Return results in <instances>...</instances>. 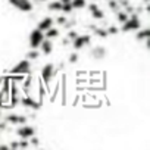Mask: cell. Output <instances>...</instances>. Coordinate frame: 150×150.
<instances>
[{
  "label": "cell",
  "mask_w": 150,
  "mask_h": 150,
  "mask_svg": "<svg viewBox=\"0 0 150 150\" xmlns=\"http://www.w3.org/2000/svg\"><path fill=\"white\" fill-rule=\"evenodd\" d=\"M38 2H47V0H38Z\"/></svg>",
  "instance_id": "8d00e7d4"
},
{
  "label": "cell",
  "mask_w": 150,
  "mask_h": 150,
  "mask_svg": "<svg viewBox=\"0 0 150 150\" xmlns=\"http://www.w3.org/2000/svg\"><path fill=\"white\" fill-rule=\"evenodd\" d=\"M60 2H62V3H69L71 0H60Z\"/></svg>",
  "instance_id": "e575fe53"
},
{
  "label": "cell",
  "mask_w": 150,
  "mask_h": 150,
  "mask_svg": "<svg viewBox=\"0 0 150 150\" xmlns=\"http://www.w3.org/2000/svg\"><path fill=\"white\" fill-rule=\"evenodd\" d=\"M140 28H141V21H140L138 15L137 13H131L128 16V19L122 24V28L121 30L124 33H129V31H137Z\"/></svg>",
  "instance_id": "6da1fadb"
},
{
  "label": "cell",
  "mask_w": 150,
  "mask_h": 150,
  "mask_svg": "<svg viewBox=\"0 0 150 150\" xmlns=\"http://www.w3.org/2000/svg\"><path fill=\"white\" fill-rule=\"evenodd\" d=\"M53 22H54V19H53L52 16H44V18L40 19V22L37 24V28L44 33L46 30H49L50 27H53Z\"/></svg>",
  "instance_id": "8fae6325"
},
{
  "label": "cell",
  "mask_w": 150,
  "mask_h": 150,
  "mask_svg": "<svg viewBox=\"0 0 150 150\" xmlns=\"http://www.w3.org/2000/svg\"><path fill=\"white\" fill-rule=\"evenodd\" d=\"M146 38H150V30L149 28H140V30H137V34H135V40L137 41H143V40H146Z\"/></svg>",
  "instance_id": "5bb4252c"
},
{
  "label": "cell",
  "mask_w": 150,
  "mask_h": 150,
  "mask_svg": "<svg viewBox=\"0 0 150 150\" xmlns=\"http://www.w3.org/2000/svg\"><path fill=\"white\" fill-rule=\"evenodd\" d=\"M106 31H108V34H109V35H116V34L119 33V30H118L115 25H110V27H109Z\"/></svg>",
  "instance_id": "4316f807"
},
{
  "label": "cell",
  "mask_w": 150,
  "mask_h": 150,
  "mask_svg": "<svg viewBox=\"0 0 150 150\" xmlns=\"http://www.w3.org/2000/svg\"><path fill=\"white\" fill-rule=\"evenodd\" d=\"M108 6H109L110 11H113V12H116V11L121 9V6H119V3H118V0H108Z\"/></svg>",
  "instance_id": "7402d4cb"
},
{
  "label": "cell",
  "mask_w": 150,
  "mask_h": 150,
  "mask_svg": "<svg viewBox=\"0 0 150 150\" xmlns=\"http://www.w3.org/2000/svg\"><path fill=\"white\" fill-rule=\"evenodd\" d=\"M16 134L21 137V138H30V137H33V135H35V128L34 127H31V125H25V124H22L18 129H16Z\"/></svg>",
  "instance_id": "ba28073f"
},
{
  "label": "cell",
  "mask_w": 150,
  "mask_h": 150,
  "mask_svg": "<svg viewBox=\"0 0 150 150\" xmlns=\"http://www.w3.org/2000/svg\"><path fill=\"white\" fill-rule=\"evenodd\" d=\"M5 93L3 91H0V108H5Z\"/></svg>",
  "instance_id": "f1b7e54d"
},
{
  "label": "cell",
  "mask_w": 150,
  "mask_h": 150,
  "mask_svg": "<svg viewBox=\"0 0 150 150\" xmlns=\"http://www.w3.org/2000/svg\"><path fill=\"white\" fill-rule=\"evenodd\" d=\"M9 72L11 74H19V75H28V74H31V60H28L27 57L22 59Z\"/></svg>",
  "instance_id": "7a4b0ae2"
},
{
  "label": "cell",
  "mask_w": 150,
  "mask_h": 150,
  "mask_svg": "<svg viewBox=\"0 0 150 150\" xmlns=\"http://www.w3.org/2000/svg\"><path fill=\"white\" fill-rule=\"evenodd\" d=\"M60 12H62V13H72L74 9H72V6H71V2H69V3H62Z\"/></svg>",
  "instance_id": "603a6c76"
},
{
  "label": "cell",
  "mask_w": 150,
  "mask_h": 150,
  "mask_svg": "<svg viewBox=\"0 0 150 150\" xmlns=\"http://www.w3.org/2000/svg\"><path fill=\"white\" fill-rule=\"evenodd\" d=\"M9 5H12L15 9L21 12H31L33 11V3L30 0H8Z\"/></svg>",
  "instance_id": "8992f818"
},
{
  "label": "cell",
  "mask_w": 150,
  "mask_h": 150,
  "mask_svg": "<svg viewBox=\"0 0 150 150\" xmlns=\"http://www.w3.org/2000/svg\"><path fill=\"white\" fill-rule=\"evenodd\" d=\"M43 40H44V33L41 30L35 28L30 33V47L31 49H38Z\"/></svg>",
  "instance_id": "277c9868"
},
{
  "label": "cell",
  "mask_w": 150,
  "mask_h": 150,
  "mask_svg": "<svg viewBox=\"0 0 150 150\" xmlns=\"http://www.w3.org/2000/svg\"><path fill=\"white\" fill-rule=\"evenodd\" d=\"M40 54H41V52H40L38 49H31V50L27 53L25 57H27L28 60H37V59L40 57Z\"/></svg>",
  "instance_id": "ffe728a7"
},
{
  "label": "cell",
  "mask_w": 150,
  "mask_h": 150,
  "mask_svg": "<svg viewBox=\"0 0 150 150\" xmlns=\"http://www.w3.org/2000/svg\"><path fill=\"white\" fill-rule=\"evenodd\" d=\"M0 150H9V144H0Z\"/></svg>",
  "instance_id": "1f68e13d"
},
{
  "label": "cell",
  "mask_w": 150,
  "mask_h": 150,
  "mask_svg": "<svg viewBox=\"0 0 150 150\" xmlns=\"http://www.w3.org/2000/svg\"><path fill=\"white\" fill-rule=\"evenodd\" d=\"M78 59H80L78 53H77V52H74V53H71V54H69L68 62H69V63H77V62H78Z\"/></svg>",
  "instance_id": "cb8c5ba5"
},
{
  "label": "cell",
  "mask_w": 150,
  "mask_h": 150,
  "mask_svg": "<svg viewBox=\"0 0 150 150\" xmlns=\"http://www.w3.org/2000/svg\"><path fill=\"white\" fill-rule=\"evenodd\" d=\"M143 2H144V3H149V2H150V0H143Z\"/></svg>",
  "instance_id": "d590c367"
},
{
  "label": "cell",
  "mask_w": 150,
  "mask_h": 150,
  "mask_svg": "<svg viewBox=\"0 0 150 150\" xmlns=\"http://www.w3.org/2000/svg\"><path fill=\"white\" fill-rule=\"evenodd\" d=\"M6 127H8L6 122H0V131H2V129H6Z\"/></svg>",
  "instance_id": "d6a6232c"
},
{
  "label": "cell",
  "mask_w": 150,
  "mask_h": 150,
  "mask_svg": "<svg viewBox=\"0 0 150 150\" xmlns=\"http://www.w3.org/2000/svg\"><path fill=\"white\" fill-rule=\"evenodd\" d=\"M19 103H21L24 108H30V109H34V110H38V109L41 108V102H37V100H34L31 96L19 97Z\"/></svg>",
  "instance_id": "52a82bcc"
},
{
  "label": "cell",
  "mask_w": 150,
  "mask_h": 150,
  "mask_svg": "<svg viewBox=\"0 0 150 150\" xmlns=\"http://www.w3.org/2000/svg\"><path fill=\"white\" fill-rule=\"evenodd\" d=\"M77 35H78V33L75 31V30H69V31H68V34H66V38H68L69 41H72L75 37H77Z\"/></svg>",
  "instance_id": "484cf974"
},
{
  "label": "cell",
  "mask_w": 150,
  "mask_h": 150,
  "mask_svg": "<svg viewBox=\"0 0 150 150\" xmlns=\"http://www.w3.org/2000/svg\"><path fill=\"white\" fill-rule=\"evenodd\" d=\"M66 21H68V19H66L65 16H57V18H56V22H57V24H60V25H63Z\"/></svg>",
  "instance_id": "f546056e"
},
{
  "label": "cell",
  "mask_w": 150,
  "mask_h": 150,
  "mask_svg": "<svg viewBox=\"0 0 150 150\" xmlns=\"http://www.w3.org/2000/svg\"><path fill=\"white\" fill-rule=\"evenodd\" d=\"M56 74H57V69L54 68L53 63H46V65L41 68V78H43V81H44L46 86L50 84L52 78L54 77Z\"/></svg>",
  "instance_id": "3957f363"
},
{
  "label": "cell",
  "mask_w": 150,
  "mask_h": 150,
  "mask_svg": "<svg viewBox=\"0 0 150 150\" xmlns=\"http://www.w3.org/2000/svg\"><path fill=\"white\" fill-rule=\"evenodd\" d=\"M6 124H12V125H22L27 122V116L24 115H16V113H11L5 118Z\"/></svg>",
  "instance_id": "9c48e42d"
},
{
  "label": "cell",
  "mask_w": 150,
  "mask_h": 150,
  "mask_svg": "<svg viewBox=\"0 0 150 150\" xmlns=\"http://www.w3.org/2000/svg\"><path fill=\"white\" fill-rule=\"evenodd\" d=\"M21 83H22V90H24L25 93H30V90H31V87H33V75L28 74Z\"/></svg>",
  "instance_id": "9a60e30c"
},
{
  "label": "cell",
  "mask_w": 150,
  "mask_h": 150,
  "mask_svg": "<svg viewBox=\"0 0 150 150\" xmlns=\"http://www.w3.org/2000/svg\"><path fill=\"white\" fill-rule=\"evenodd\" d=\"M40 52L43 53V54H46V56H49L52 52H53V41L52 40H49V38H44L43 41H41V44H40Z\"/></svg>",
  "instance_id": "7c38bea8"
},
{
  "label": "cell",
  "mask_w": 150,
  "mask_h": 150,
  "mask_svg": "<svg viewBox=\"0 0 150 150\" xmlns=\"http://www.w3.org/2000/svg\"><path fill=\"white\" fill-rule=\"evenodd\" d=\"M88 11H90V13H91V18H94V19H97V21H100V19H105V12L97 6V3H90L88 5Z\"/></svg>",
  "instance_id": "30bf717a"
},
{
  "label": "cell",
  "mask_w": 150,
  "mask_h": 150,
  "mask_svg": "<svg viewBox=\"0 0 150 150\" xmlns=\"http://www.w3.org/2000/svg\"><path fill=\"white\" fill-rule=\"evenodd\" d=\"M28 141H30V146H34V147H37V146L40 144V140H38L35 135L30 137V138H28Z\"/></svg>",
  "instance_id": "83f0119b"
},
{
  "label": "cell",
  "mask_w": 150,
  "mask_h": 150,
  "mask_svg": "<svg viewBox=\"0 0 150 150\" xmlns=\"http://www.w3.org/2000/svg\"><path fill=\"white\" fill-rule=\"evenodd\" d=\"M18 143H19V149H28L30 147V141L27 138H21Z\"/></svg>",
  "instance_id": "d4e9b609"
},
{
  "label": "cell",
  "mask_w": 150,
  "mask_h": 150,
  "mask_svg": "<svg viewBox=\"0 0 150 150\" xmlns=\"http://www.w3.org/2000/svg\"><path fill=\"white\" fill-rule=\"evenodd\" d=\"M47 8H49L50 12H60V9H62V2H60V0H52Z\"/></svg>",
  "instance_id": "e0dca14e"
},
{
  "label": "cell",
  "mask_w": 150,
  "mask_h": 150,
  "mask_svg": "<svg viewBox=\"0 0 150 150\" xmlns=\"http://www.w3.org/2000/svg\"><path fill=\"white\" fill-rule=\"evenodd\" d=\"M62 43H63V44H68V43H69V40H68V38H63V41H62Z\"/></svg>",
  "instance_id": "836d02e7"
},
{
  "label": "cell",
  "mask_w": 150,
  "mask_h": 150,
  "mask_svg": "<svg viewBox=\"0 0 150 150\" xmlns=\"http://www.w3.org/2000/svg\"><path fill=\"white\" fill-rule=\"evenodd\" d=\"M106 49L103 47V46H96V47H93L91 49V52H90V54H91V57H94V59H97V60H100V59H103L105 56H106Z\"/></svg>",
  "instance_id": "4fadbf2b"
},
{
  "label": "cell",
  "mask_w": 150,
  "mask_h": 150,
  "mask_svg": "<svg viewBox=\"0 0 150 150\" xmlns=\"http://www.w3.org/2000/svg\"><path fill=\"white\" fill-rule=\"evenodd\" d=\"M59 34H60V31H59L57 28H53V27H50L49 30H46V31H44V38L53 40V38H57V37H59Z\"/></svg>",
  "instance_id": "2e32d148"
},
{
  "label": "cell",
  "mask_w": 150,
  "mask_h": 150,
  "mask_svg": "<svg viewBox=\"0 0 150 150\" xmlns=\"http://www.w3.org/2000/svg\"><path fill=\"white\" fill-rule=\"evenodd\" d=\"M0 118H2V112H0Z\"/></svg>",
  "instance_id": "74e56055"
},
{
  "label": "cell",
  "mask_w": 150,
  "mask_h": 150,
  "mask_svg": "<svg viewBox=\"0 0 150 150\" xmlns=\"http://www.w3.org/2000/svg\"><path fill=\"white\" fill-rule=\"evenodd\" d=\"M93 33H94V35H97V37H100V38H106V37H109V34H108V31H106L105 28H99V27H96V28L93 30Z\"/></svg>",
  "instance_id": "44dd1931"
},
{
  "label": "cell",
  "mask_w": 150,
  "mask_h": 150,
  "mask_svg": "<svg viewBox=\"0 0 150 150\" xmlns=\"http://www.w3.org/2000/svg\"><path fill=\"white\" fill-rule=\"evenodd\" d=\"M115 13H116V19H118V22H119V24H124V22L128 19V16H129L124 9H119V11H116Z\"/></svg>",
  "instance_id": "d6986e66"
},
{
  "label": "cell",
  "mask_w": 150,
  "mask_h": 150,
  "mask_svg": "<svg viewBox=\"0 0 150 150\" xmlns=\"http://www.w3.org/2000/svg\"><path fill=\"white\" fill-rule=\"evenodd\" d=\"M9 149H19V143H18V141H11Z\"/></svg>",
  "instance_id": "4dcf8cb0"
},
{
  "label": "cell",
  "mask_w": 150,
  "mask_h": 150,
  "mask_svg": "<svg viewBox=\"0 0 150 150\" xmlns=\"http://www.w3.org/2000/svg\"><path fill=\"white\" fill-rule=\"evenodd\" d=\"M91 43V35H88V34H83V35H77L74 40H72V47L75 49V50H81V49H84L86 46H88Z\"/></svg>",
  "instance_id": "5b68a950"
},
{
  "label": "cell",
  "mask_w": 150,
  "mask_h": 150,
  "mask_svg": "<svg viewBox=\"0 0 150 150\" xmlns=\"http://www.w3.org/2000/svg\"><path fill=\"white\" fill-rule=\"evenodd\" d=\"M71 6L74 11L75 9H84L87 6V2L86 0H71Z\"/></svg>",
  "instance_id": "ac0fdd59"
}]
</instances>
